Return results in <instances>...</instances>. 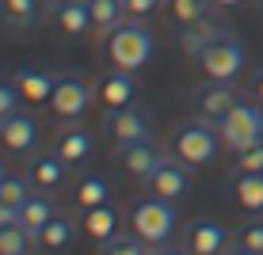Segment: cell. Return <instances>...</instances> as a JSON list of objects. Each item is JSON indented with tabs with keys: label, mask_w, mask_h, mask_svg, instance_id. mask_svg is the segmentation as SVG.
<instances>
[{
	"label": "cell",
	"mask_w": 263,
	"mask_h": 255,
	"mask_svg": "<svg viewBox=\"0 0 263 255\" xmlns=\"http://www.w3.org/2000/svg\"><path fill=\"white\" fill-rule=\"evenodd\" d=\"M221 130L210 118H187V122H176L172 130V156H179L187 168H206L214 164L217 149H221Z\"/></svg>",
	"instance_id": "obj_1"
},
{
	"label": "cell",
	"mask_w": 263,
	"mask_h": 255,
	"mask_svg": "<svg viewBox=\"0 0 263 255\" xmlns=\"http://www.w3.org/2000/svg\"><path fill=\"white\" fill-rule=\"evenodd\" d=\"M153 50H157V38H153V31H149L145 19H126L122 27H115V31L107 34V57H111L115 69L138 72L141 65H149Z\"/></svg>",
	"instance_id": "obj_2"
},
{
	"label": "cell",
	"mask_w": 263,
	"mask_h": 255,
	"mask_svg": "<svg viewBox=\"0 0 263 255\" xmlns=\"http://www.w3.org/2000/svg\"><path fill=\"white\" fill-rule=\"evenodd\" d=\"M130 229L138 232L149 248H164V244H172V236H176V229H179L176 202H164V198L149 194L145 202H138L130 209Z\"/></svg>",
	"instance_id": "obj_3"
},
{
	"label": "cell",
	"mask_w": 263,
	"mask_h": 255,
	"mask_svg": "<svg viewBox=\"0 0 263 255\" xmlns=\"http://www.w3.org/2000/svg\"><path fill=\"white\" fill-rule=\"evenodd\" d=\"M195 65L202 69L206 80H233V84H237L240 72L248 69V50H244L229 31V34H221V38L206 42V46L195 53Z\"/></svg>",
	"instance_id": "obj_4"
},
{
	"label": "cell",
	"mask_w": 263,
	"mask_h": 255,
	"mask_svg": "<svg viewBox=\"0 0 263 255\" xmlns=\"http://www.w3.org/2000/svg\"><path fill=\"white\" fill-rule=\"evenodd\" d=\"M217 130H221V141L229 152H244L252 145H259L263 141V103L240 95V103L217 122Z\"/></svg>",
	"instance_id": "obj_5"
},
{
	"label": "cell",
	"mask_w": 263,
	"mask_h": 255,
	"mask_svg": "<svg viewBox=\"0 0 263 255\" xmlns=\"http://www.w3.org/2000/svg\"><path fill=\"white\" fill-rule=\"evenodd\" d=\"M96 103V88L88 84L84 76H58V88L50 95V111L65 122H77V118L88 114V107Z\"/></svg>",
	"instance_id": "obj_6"
},
{
	"label": "cell",
	"mask_w": 263,
	"mask_h": 255,
	"mask_svg": "<svg viewBox=\"0 0 263 255\" xmlns=\"http://www.w3.org/2000/svg\"><path fill=\"white\" fill-rule=\"evenodd\" d=\"M191 171L195 168H187L179 156H164L157 164V171L145 179V187H149V194L164 198V202H183L191 194Z\"/></svg>",
	"instance_id": "obj_7"
},
{
	"label": "cell",
	"mask_w": 263,
	"mask_h": 255,
	"mask_svg": "<svg viewBox=\"0 0 263 255\" xmlns=\"http://www.w3.org/2000/svg\"><path fill=\"white\" fill-rule=\"evenodd\" d=\"M240 103V92L233 80H206L191 92V107L198 118H210V122H221L233 107Z\"/></svg>",
	"instance_id": "obj_8"
},
{
	"label": "cell",
	"mask_w": 263,
	"mask_h": 255,
	"mask_svg": "<svg viewBox=\"0 0 263 255\" xmlns=\"http://www.w3.org/2000/svg\"><path fill=\"white\" fill-rule=\"evenodd\" d=\"M164 160V152H160L157 138H145V141H126V145H115V164L126 171L130 179H149L153 171H157V164Z\"/></svg>",
	"instance_id": "obj_9"
},
{
	"label": "cell",
	"mask_w": 263,
	"mask_h": 255,
	"mask_svg": "<svg viewBox=\"0 0 263 255\" xmlns=\"http://www.w3.org/2000/svg\"><path fill=\"white\" fill-rule=\"evenodd\" d=\"M96 99H99V107H103L107 114H115V111H122V107L138 103V76H134L130 69L107 72V76L99 80V88H96Z\"/></svg>",
	"instance_id": "obj_10"
},
{
	"label": "cell",
	"mask_w": 263,
	"mask_h": 255,
	"mask_svg": "<svg viewBox=\"0 0 263 255\" xmlns=\"http://www.w3.org/2000/svg\"><path fill=\"white\" fill-rule=\"evenodd\" d=\"M187 248H191V255H225L233 248V236L221 221L198 217V221L187 225Z\"/></svg>",
	"instance_id": "obj_11"
},
{
	"label": "cell",
	"mask_w": 263,
	"mask_h": 255,
	"mask_svg": "<svg viewBox=\"0 0 263 255\" xmlns=\"http://www.w3.org/2000/svg\"><path fill=\"white\" fill-rule=\"evenodd\" d=\"M153 126H157V118H153L149 107L130 103V107H122V111L111 114V138H115V145L145 141V138H153Z\"/></svg>",
	"instance_id": "obj_12"
},
{
	"label": "cell",
	"mask_w": 263,
	"mask_h": 255,
	"mask_svg": "<svg viewBox=\"0 0 263 255\" xmlns=\"http://www.w3.org/2000/svg\"><path fill=\"white\" fill-rule=\"evenodd\" d=\"M27 183L34 190H42V194H58L69 183V164L53 149L42 152V156H31V164H27Z\"/></svg>",
	"instance_id": "obj_13"
},
{
	"label": "cell",
	"mask_w": 263,
	"mask_h": 255,
	"mask_svg": "<svg viewBox=\"0 0 263 255\" xmlns=\"http://www.w3.org/2000/svg\"><path fill=\"white\" fill-rule=\"evenodd\" d=\"M50 23L58 27L65 38H84L88 31H96L92 27V12H88L84 0H53V4L46 8Z\"/></svg>",
	"instance_id": "obj_14"
},
{
	"label": "cell",
	"mask_w": 263,
	"mask_h": 255,
	"mask_svg": "<svg viewBox=\"0 0 263 255\" xmlns=\"http://www.w3.org/2000/svg\"><path fill=\"white\" fill-rule=\"evenodd\" d=\"M225 190L244 213H263V171H233Z\"/></svg>",
	"instance_id": "obj_15"
},
{
	"label": "cell",
	"mask_w": 263,
	"mask_h": 255,
	"mask_svg": "<svg viewBox=\"0 0 263 255\" xmlns=\"http://www.w3.org/2000/svg\"><path fill=\"white\" fill-rule=\"evenodd\" d=\"M0 145H4L8 152H31L34 145H39V122H34L31 114L15 111L4 118V126H0Z\"/></svg>",
	"instance_id": "obj_16"
},
{
	"label": "cell",
	"mask_w": 263,
	"mask_h": 255,
	"mask_svg": "<svg viewBox=\"0 0 263 255\" xmlns=\"http://www.w3.org/2000/svg\"><path fill=\"white\" fill-rule=\"evenodd\" d=\"M92 149H96V138L84 130V126H61L58 138H53V152H58L69 168L84 164L88 156H92Z\"/></svg>",
	"instance_id": "obj_17"
},
{
	"label": "cell",
	"mask_w": 263,
	"mask_h": 255,
	"mask_svg": "<svg viewBox=\"0 0 263 255\" xmlns=\"http://www.w3.org/2000/svg\"><path fill=\"white\" fill-rule=\"evenodd\" d=\"M15 88H20V95H23V103H34V107H42V103H50V95H53V88H58V76H53L50 69H34V65H27L15 72Z\"/></svg>",
	"instance_id": "obj_18"
},
{
	"label": "cell",
	"mask_w": 263,
	"mask_h": 255,
	"mask_svg": "<svg viewBox=\"0 0 263 255\" xmlns=\"http://www.w3.org/2000/svg\"><path fill=\"white\" fill-rule=\"evenodd\" d=\"M221 34H229V27L225 23H217L214 15H206V19H198V23H191V27H179V46H183V53H195L206 46V42H214V38H221Z\"/></svg>",
	"instance_id": "obj_19"
},
{
	"label": "cell",
	"mask_w": 263,
	"mask_h": 255,
	"mask_svg": "<svg viewBox=\"0 0 263 255\" xmlns=\"http://www.w3.org/2000/svg\"><path fill=\"white\" fill-rule=\"evenodd\" d=\"M53 213H58V209H53L50 194H42V190H31V198H27V202L20 206V225L34 236V240H39L42 229L50 225V217H53Z\"/></svg>",
	"instance_id": "obj_20"
},
{
	"label": "cell",
	"mask_w": 263,
	"mask_h": 255,
	"mask_svg": "<svg viewBox=\"0 0 263 255\" xmlns=\"http://www.w3.org/2000/svg\"><path fill=\"white\" fill-rule=\"evenodd\" d=\"M80 229H84L88 236H92L96 244L111 240V236L119 232V209H115L111 202H103V206H92V209H84V217H80Z\"/></svg>",
	"instance_id": "obj_21"
},
{
	"label": "cell",
	"mask_w": 263,
	"mask_h": 255,
	"mask_svg": "<svg viewBox=\"0 0 263 255\" xmlns=\"http://www.w3.org/2000/svg\"><path fill=\"white\" fill-rule=\"evenodd\" d=\"M42 15L39 0H0V27L4 31H27Z\"/></svg>",
	"instance_id": "obj_22"
},
{
	"label": "cell",
	"mask_w": 263,
	"mask_h": 255,
	"mask_svg": "<svg viewBox=\"0 0 263 255\" xmlns=\"http://www.w3.org/2000/svg\"><path fill=\"white\" fill-rule=\"evenodd\" d=\"M111 202V179L103 171H88V175L77 179V206L80 209H92V206H103Z\"/></svg>",
	"instance_id": "obj_23"
},
{
	"label": "cell",
	"mask_w": 263,
	"mask_h": 255,
	"mask_svg": "<svg viewBox=\"0 0 263 255\" xmlns=\"http://www.w3.org/2000/svg\"><path fill=\"white\" fill-rule=\"evenodd\" d=\"M88 12H92V27L99 34H111L115 27H122L130 15H126V0H84Z\"/></svg>",
	"instance_id": "obj_24"
},
{
	"label": "cell",
	"mask_w": 263,
	"mask_h": 255,
	"mask_svg": "<svg viewBox=\"0 0 263 255\" xmlns=\"http://www.w3.org/2000/svg\"><path fill=\"white\" fill-rule=\"evenodd\" d=\"M72 236H77V225H72V217H65V213H53L50 217V225L42 229V236H39V244L46 251H65L69 244H72Z\"/></svg>",
	"instance_id": "obj_25"
},
{
	"label": "cell",
	"mask_w": 263,
	"mask_h": 255,
	"mask_svg": "<svg viewBox=\"0 0 263 255\" xmlns=\"http://www.w3.org/2000/svg\"><path fill=\"white\" fill-rule=\"evenodd\" d=\"M217 8L210 0H168V15L176 19V27H191L198 19H206V15H214Z\"/></svg>",
	"instance_id": "obj_26"
},
{
	"label": "cell",
	"mask_w": 263,
	"mask_h": 255,
	"mask_svg": "<svg viewBox=\"0 0 263 255\" xmlns=\"http://www.w3.org/2000/svg\"><path fill=\"white\" fill-rule=\"evenodd\" d=\"M99 255H153V248H149V244H145L141 240V236L138 232H115L111 236V240H103V244H99Z\"/></svg>",
	"instance_id": "obj_27"
},
{
	"label": "cell",
	"mask_w": 263,
	"mask_h": 255,
	"mask_svg": "<svg viewBox=\"0 0 263 255\" xmlns=\"http://www.w3.org/2000/svg\"><path fill=\"white\" fill-rule=\"evenodd\" d=\"M31 244H34V236L20 221L0 225V255H31Z\"/></svg>",
	"instance_id": "obj_28"
},
{
	"label": "cell",
	"mask_w": 263,
	"mask_h": 255,
	"mask_svg": "<svg viewBox=\"0 0 263 255\" xmlns=\"http://www.w3.org/2000/svg\"><path fill=\"white\" fill-rule=\"evenodd\" d=\"M233 244H240V248H248V251L263 255V213H259V217L252 213L248 221H244L240 229L233 232Z\"/></svg>",
	"instance_id": "obj_29"
},
{
	"label": "cell",
	"mask_w": 263,
	"mask_h": 255,
	"mask_svg": "<svg viewBox=\"0 0 263 255\" xmlns=\"http://www.w3.org/2000/svg\"><path fill=\"white\" fill-rule=\"evenodd\" d=\"M31 190H34V187L27 183V175H23V179H15V175H4V179H0V202L20 209V206L27 202V198H31Z\"/></svg>",
	"instance_id": "obj_30"
},
{
	"label": "cell",
	"mask_w": 263,
	"mask_h": 255,
	"mask_svg": "<svg viewBox=\"0 0 263 255\" xmlns=\"http://www.w3.org/2000/svg\"><path fill=\"white\" fill-rule=\"evenodd\" d=\"M20 103H23V95H20V88H15V80H4L0 76V114H15L20 111Z\"/></svg>",
	"instance_id": "obj_31"
},
{
	"label": "cell",
	"mask_w": 263,
	"mask_h": 255,
	"mask_svg": "<svg viewBox=\"0 0 263 255\" xmlns=\"http://www.w3.org/2000/svg\"><path fill=\"white\" fill-rule=\"evenodd\" d=\"M233 171H263V141L252 145V149H244V152H237Z\"/></svg>",
	"instance_id": "obj_32"
},
{
	"label": "cell",
	"mask_w": 263,
	"mask_h": 255,
	"mask_svg": "<svg viewBox=\"0 0 263 255\" xmlns=\"http://www.w3.org/2000/svg\"><path fill=\"white\" fill-rule=\"evenodd\" d=\"M160 4H168V0H126V15H130V19H145V23H149L153 15L160 12Z\"/></svg>",
	"instance_id": "obj_33"
},
{
	"label": "cell",
	"mask_w": 263,
	"mask_h": 255,
	"mask_svg": "<svg viewBox=\"0 0 263 255\" xmlns=\"http://www.w3.org/2000/svg\"><path fill=\"white\" fill-rule=\"evenodd\" d=\"M15 221H20V209L0 202V225H15Z\"/></svg>",
	"instance_id": "obj_34"
},
{
	"label": "cell",
	"mask_w": 263,
	"mask_h": 255,
	"mask_svg": "<svg viewBox=\"0 0 263 255\" xmlns=\"http://www.w3.org/2000/svg\"><path fill=\"white\" fill-rule=\"evenodd\" d=\"M252 99H259V103H263V69L252 76Z\"/></svg>",
	"instance_id": "obj_35"
},
{
	"label": "cell",
	"mask_w": 263,
	"mask_h": 255,
	"mask_svg": "<svg viewBox=\"0 0 263 255\" xmlns=\"http://www.w3.org/2000/svg\"><path fill=\"white\" fill-rule=\"evenodd\" d=\"M153 255H191V248H172V244H164V248H153Z\"/></svg>",
	"instance_id": "obj_36"
},
{
	"label": "cell",
	"mask_w": 263,
	"mask_h": 255,
	"mask_svg": "<svg viewBox=\"0 0 263 255\" xmlns=\"http://www.w3.org/2000/svg\"><path fill=\"white\" fill-rule=\"evenodd\" d=\"M210 4L217 8V12H233V8H240L244 0H210Z\"/></svg>",
	"instance_id": "obj_37"
},
{
	"label": "cell",
	"mask_w": 263,
	"mask_h": 255,
	"mask_svg": "<svg viewBox=\"0 0 263 255\" xmlns=\"http://www.w3.org/2000/svg\"><path fill=\"white\" fill-rule=\"evenodd\" d=\"M225 255H256V251H248V248H240V244H233V248L225 251Z\"/></svg>",
	"instance_id": "obj_38"
},
{
	"label": "cell",
	"mask_w": 263,
	"mask_h": 255,
	"mask_svg": "<svg viewBox=\"0 0 263 255\" xmlns=\"http://www.w3.org/2000/svg\"><path fill=\"white\" fill-rule=\"evenodd\" d=\"M4 175H8V171H4V164H0V179H4Z\"/></svg>",
	"instance_id": "obj_39"
},
{
	"label": "cell",
	"mask_w": 263,
	"mask_h": 255,
	"mask_svg": "<svg viewBox=\"0 0 263 255\" xmlns=\"http://www.w3.org/2000/svg\"><path fill=\"white\" fill-rule=\"evenodd\" d=\"M256 4H259V15H263V0H256Z\"/></svg>",
	"instance_id": "obj_40"
},
{
	"label": "cell",
	"mask_w": 263,
	"mask_h": 255,
	"mask_svg": "<svg viewBox=\"0 0 263 255\" xmlns=\"http://www.w3.org/2000/svg\"><path fill=\"white\" fill-rule=\"evenodd\" d=\"M0 126H4V114H0Z\"/></svg>",
	"instance_id": "obj_41"
}]
</instances>
